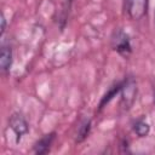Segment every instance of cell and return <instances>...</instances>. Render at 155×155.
<instances>
[{
	"label": "cell",
	"instance_id": "obj_1",
	"mask_svg": "<svg viewBox=\"0 0 155 155\" xmlns=\"http://www.w3.org/2000/svg\"><path fill=\"white\" fill-rule=\"evenodd\" d=\"M124 12L131 21H140L149 10V0H124Z\"/></svg>",
	"mask_w": 155,
	"mask_h": 155
},
{
	"label": "cell",
	"instance_id": "obj_2",
	"mask_svg": "<svg viewBox=\"0 0 155 155\" xmlns=\"http://www.w3.org/2000/svg\"><path fill=\"white\" fill-rule=\"evenodd\" d=\"M111 47L119 54H121L124 57H127L132 52L130 35L127 33H125L122 29L115 30L111 35Z\"/></svg>",
	"mask_w": 155,
	"mask_h": 155
},
{
	"label": "cell",
	"instance_id": "obj_3",
	"mask_svg": "<svg viewBox=\"0 0 155 155\" xmlns=\"http://www.w3.org/2000/svg\"><path fill=\"white\" fill-rule=\"evenodd\" d=\"M120 94H121L122 108L126 110L130 109L133 105L137 96V84L132 76H128L125 80H122V87H121Z\"/></svg>",
	"mask_w": 155,
	"mask_h": 155
},
{
	"label": "cell",
	"instance_id": "obj_4",
	"mask_svg": "<svg viewBox=\"0 0 155 155\" xmlns=\"http://www.w3.org/2000/svg\"><path fill=\"white\" fill-rule=\"evenodd\" d=\"M8 128L16 137V143H19L21 139L29 132V125L24 116L19 113H13L8 117Z\"/></svg>",
	"mask_w": 155,
	"mask_h": 155
},
{
	"label": "cell",
	"instance_id": "obj_5",
	"mask_svg": "<svg viewBox=\"0 0 155 155\" xmlns=\"http://www.w3.org/2000/svg\"><path fill=\"white\" fill-rule=\"evenodd\" d=\"M56 139V132H51L47 134H44L40 139H38L33 147V151L38 155L47 154Z\"/></svg>",
	"mask_w": 155,
	"mask_h": 155
},
{
	"label": "cell",
	"instance_id": "obj_6",
	"mask_svg": "<svg viewBox=\"0 0 155 155\" xmlns=\"http://www.w3.org/2000/svg\"><path fill=\"white\" fill-rule=\"evenodd\" d=\"M13 63V52L10 45L2 44L0 50V69L2 74H7Z\"/></svg>",
	"mask_w": 155,
	"mask_h": 155
},
{
	"label": "cell",
	"instance_id": "obj_7",
	"mask_svg": "<svg viewBox=\"0 0 155 155\" xmlns=\"http://www.w3.org/2000/svg\"><path fill=\"white\" fill-rule=\"evenodd\" d=\"M132 130H133V132L137 134V137L144 138V137H147V136L149 134V132H150V125H149V122L147 121L145 117H139V119H137V120L133 122Z\"/></svg>",
	"mask_w": 155,
	"mask_h": 155
},
{
	"label": "cell",
	"instance_id": "obj_8",
	"mask_svg": "<svg viewBox=\"0 0 155 155\" xmlns=\"http://www.w3.org/2000/svg\"><path fill=\"white\" fill-rule=\"evenodd\" d=\"M121 87H122V81H120V82H117V84H115L114 86H111L110 88H109V91L103 96V98H102V101L99 102V110L101 109H103L117 93H120V91H121Z\"/></svg>",
	"mask_w": 155,
	"mask_h": 155
},
{
	"label": "cell",
	"instance_id": "obj_9",
	"mask_svg": "<svg viewBox=\"0 0 155 155\" xmlns=\"http://www.w3.org/2000/svg\"><path fill=\"white\" fill-rule=\"evenodd\" d=\"M90 132H91V120H90V119H85V120L80 124V126H79V128H78L75 142H76V143L84 142V140L88 137Z\"/></svg>",
	"mask_w": 155,
	"mask_h": 155
},
{
	"label": "cell",
	"instance_id": "obj_10",
	"mask_svg": "<svg viewBox=\"0 0 155 155\" xmlns=\"http://www.w3.org/2000/svg\"><path fill=\"white\" fill-rule=\"evenodd\" d=\"M6 31V18H5V15L1 13V30H0V35L2 36Z\"/></svg>",
	"mask_w": 155,
	"mask_h": 155
},
{
	"label": "cell",
	"instance_id": "obj_11",
	"mask_svg": "<svg viewBox=\"0 0 155 155\" xmlns=\"http://www.w3.org/2000/svg\"><path fill=\"white\" fill-rule=\"evenodd\" d=\"M62 1H63V4L65 5V7H67V6L69 7V6H70V4L73 2V0H62Z\"/></svg>",
	"mask_w": 155,
	"mask_h": 155
},
{
	"label": "cell",
	"instance_id": "obj_12",
	"mask_svg": "<svg viewBox=\"0 0 155 155\" xmlns=\"http://www.w3.org/2000/svg\"><path fill=\"white\" fill-rule=\"evenodd\" d=\"M154 18H155V13H154Z\"/></svg>",
	"mask_w": 155,
	"mask_h": 155
}]
</instances>
